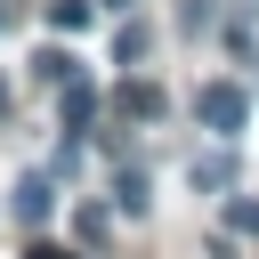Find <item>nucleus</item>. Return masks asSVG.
<instances>
[{"instance_id":"obj_1","label":"nucleus","mask_w":259,"mask_h":259,"mask_svg":"<svg viewBox=\"0 0 259 259\" xmlns=\"http://www.w3.org/2000/svg\"><path fill=\"white\" fill-rule=\"evenodd\" d=\"M194 121H202L210 138H235V130L251 121V97H243L235 81H202V89H194Z\"/></svg>"},{"instance_id":"obj_2","label":"nucleus","mask_w":259,"mask_h":259,"mask_svg":"<svg viewBox=\"0 0 259 259\" xmlns=\"http://www.w3.org/2000/svg\"><path fill=\"white\" fill-rule=\"evenodd\" d=\"M57 113H65V130H73V138L89 130V113H97V89H89V73H73V81H65V97H57Z\"/></svg>"},{"instance_id":"obj_3","label":"nucleus","mask_w":259,"mask_h":259,"mask_svg":"<svg viewBox=\"0 0 259 259\" xmlns=\"http://www.w3.org/2000/svg\"><path fill=\"white\" fill-rule=\"evenodd\" d=\"M186 178H194L202 194H227V186H235V154H227V146H210V154H194V170H186Z\"/></svg>"},{"instance_id":"obj_4","label":"nucleus","mask_w":259,"mask_h":259,"mask_svg":"<svg viewBox=\"0 0 259 259\" xmlns=\"http://www.w3.org/2000/svg\"><path fill=\"white\" fill-rule=\"evenodd\" d=\"M49 210H57V186H49L40 170H32V178H16V219H24V227H40Z\"/></svg>"},{"instance_id":"obj_5","label":"nucleus","mask_w":259,"mask_h":259,"mask_svg":"<svg viewBox=\"0 0 259 259\" xmlns=\"http://www.w3.org/2000/svg\"><path fill=\"white\" fill-rule=\"evenodd\" d=\"M113 105H121V121H154V113H162V89H154V81H121Z\"/></svg>"},{"instance_id":"obj_6","label":"nucleus","mask_w":259,"mask_h":259,"mask_svg":"<svg viewBox=\"0 0 259 259\" xmlns=\"http://www.w3.org/2000/svg\"><path fill=\"white\" fill-rule=\"evenodd\" d=\"M89 16H97V0H49V32H89Z\"/></svg>"},{"instance_id":"obj_7","label":"nucleus","mask_w":259,"mask_h":259,"mask_svg":"<svg viewBox=\"0 0 259 259\" xmlns=\"http://www.w3.org/2000/svg\"><path fill=\"white\" fill-rule=\"evenodd\" d=\"M113 202H121L130 219L146 210V170H138V162H121V170H113Z\"/></svg>"},{"instance_id":"obj_8","label":"nucleus","mask_w":259,"mask_h":259,"mask_svg":"<svg viewBox=\"0 0 259 259\" xmlns=\"http://www.w3.org/2000/svg\"><path fill=\"white\" fill-rule=\"evenodd\" d=\"M32 65H40V81H57V89H65V81H73V73H81V65H73V57H65V49H40V57H32Z\"/></svg>"},{"instance_id":"obj_9","label":"nucleus","mask_w":259,"mask_h":259,"mask_svg":"<svg viewBox=\"0 0 259 259\" xmlns=\"http://www.w3.org/2000/svg\"><path fill=\"white\" fill-rule=\"evenodd\" d=\"M227 227H235V235H259V194H235V202H227Z\"/></svg>"},{"instance_id":"obj_10","label":"nucleus","mask_w":259,"mask_h":259,"mask_svg":"<svg viewBox=\"0 0 259 259\" xmlns=\"http://www.w3.org/2000/svg\"><path fill=\"white\" fill-rule=\"evenodd\" d=\"M113 57L130 65V57H146V24H121V40H113Z\"/></svg>"},{"instance_id":"obj_11","label":"nucleus","mask_w":259,"mask_h":259,"mask_svg":"<svg viewBox=\"0 0 259 259\" xmlns=\"http://www.w3.org/2000/svg\"><path fill=\"white\" fill-rule=\"evenodd\" d=\"M24 259H65V251H57V243H32V251H24Z\"/></svg>"},{"instance_id":"obj_12","label":"nucleus","mask_w":259,"mask_h":259,"mask_svg":"<svg viewBox=\"0 0 259 259\" xmlns=\"http://www.w3.org/2000/svg\"><path fill=\"white\" fill-rule=\"evenodd\" d=\"M0 113H8V81H0Z\"/></svg>"},{"instance_id":"obj_13","label":"nucleus","mask_w":259,"mask_h":259,"mask_svg":"<svg viewBox=\"0 0 259 259\" xmlns=\"http://www.w3.org/2000/svg\"><path fill=\"white\" fill-rule=\"evenodd\" d=\"M105 8H130V0H105Z\"/></svg>"}]
</instances>
